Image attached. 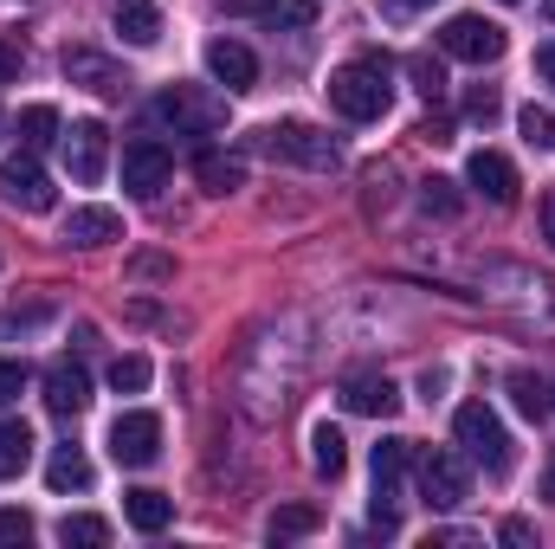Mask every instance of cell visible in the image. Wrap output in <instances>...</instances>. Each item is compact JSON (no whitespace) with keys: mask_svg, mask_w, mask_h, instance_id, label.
Segmentation results:
<instances>
[{"mask_svg":"<svg viewBox=\"0 0 555 549\" xmlns=\"http://www.w3.org/2000/svg\"><path fill=\"white\" fill-rule=\"evenodd\" d=\"M498 537H504V544H511V549H524V544H530V537H537V531H530L524 518H504V531H498Z\"/></svg>","mask_w":555,"mask_h":549,"instance_id":"36","label":"cell"},{"mask_svg":"<svg viewBox=\"0 0 555 549\" xmlns=\"http://www.w3.org/2000/svg\"><path fill=\"white\" fill-rule=\"evenodd\" d=\"M310 465H317L323 478H343L349 452H343V433H336V426H317V433H310Z\"/></svg>","mask_w":555,"mask_h":549,"instance_id":"24","label":"cell"},{"mask_svg":"<svg viewBox=\"0 0 555 549\" xmlns=\"http://www.w3.org/2000/svg\"><path fill=\"white\" fill-rule=\"evenodd\" d=\"M124 518L137 524L142 537H155V531H168V518H175V498H162V491H124Z\"/></svg>","mask_w":555,"mask_h":549,"instance_id":"19","label":"cell"},{"mask_svg":"<svg viewBox=\"0 0 555 549\" xmlns=\"http://www.w3.org/2000/svg\"><path fill=\"white\" fill-rule=\"evenodd\" d=\"M543 240H550V246H555V194H550V201H543Z\"/></svg>","mask_w":555,"mask_h":549,"instance_id":"40","label":"cell"},{"mask_svg":"<svg viewBox=\"0 0 555 549\" xmlns=\"http://www.w3.org/2000/svg\"><path fill=\"white\" fill-rule=\"evenodd\" d=\"M168 168H175V162H168V149H162L155 137L124 142V188H130V194H142V201H149V194H162Z\"/></svg>","mask_w":555,"mask_h":549,"instance_id":"12","label":"cell"},{"mask_svg":"<svg viewBox=\"0 0 555 549\" xmlns=\"http://www.w3.org/2000/svg\"><path fill=\"white\" fill-rule=\"evenodd\" d=\"M420 201H426V214H459V181L433 175V181H420Z\"/></svg>","mask_w":555,"mask_h":549,"instance_id":"29","label":"cell"},{"mask_svg":"<svg viewBox=\"0 0 555 549\" xmlns=\"http://www.w3.org/2000/svg\"><path fill=\"white\" fill-rule=\"evenodd\" d=\"M278 7L284 0H220V13H233V20H278Z\"/></svg>","mask_w":555,"mask_h":549,"instance_id":"33","label":"cell"},{"mask_svg":"<svg viewBox=\"0 0 555 549\" xmlns=\"http://www.w3.org/2000/svg\"><path fill=\"white\" fill-rule=\"evenodd\" d=\"M13 137H20L26 155H33V149H46V142L59 137V111H52V104H26V111H20V124H13Z\"/></svg>","mask_w":555,"mask_h":549,"instance_id":"23","label":"cell"},{"mask_svg":"<svg viewBox=\"0 0 555 549\" xmlns=\"http://www.w3.org/2000/svg\"><path fill=\"white\" fill-rule=\"evenodd\" d=\"M111 20H117V33H124L130 46H155V39H162V13H155V0H117Z\"/></svg>","mask_w":555,"mask_h":549,"instance_id":"18","label":"cell"},{"mask_svg":"<svg viewBox=\"0 0 555 549\" xmlns=\"http://www.w3.org/2000/svg\"><path fill=\"white\" fill-rule=\"evenodd\" d=\"M504 7H511V0H504Z\"/></svg>","mask_w":555,"mask_h":549,"instance_id":"45","label":"cell"},{"mask_svg":"<svg viewBox=\"0 0 555 549\" xmlns=\"http://www.w3.org/2000/svg\"><path fill=\"white\" fill-rule=\"evenodd\" d=\"M414 465H420V498H426L433 511H459V505L472 498V459H465V452L433 446V452H414Z\"/></svg>","mask_w":555,"mask_h":549,"instance_id":"3","label":"cell"},{"mask_svg":"<svg viewBox=\"0 0 555 549\" xmlns=\"http://www.w3.org/2000/svg\"><path fill=\"white\" fill-rule=\"evenodd\" d=\"M408 72H414V91L426 98V104H439V98H446V65H439V59L414 52V59H408Z\"/></svg>","mask_w":555,"mask_h":549,"instance_id":"26","label":"cell"},{"mask_svg":"<svg viewBox=\"0 0 555 549\" xmlns=\"http://www.w3.org/2000/svg\"><path fill=\"white\" fill-rule=\"evenodd\" d=\"M65 168H72V181H104V162H111V130L98 124V117H85V124H72L65 130Z\"/></svg>","mask_w":555,"mask_h":549,"instance_id":"10","label":"cell"},{"mask_svg":"<svg viewBox=\"0 0 555 549\" xmlns=\"http://www.w3.org/2000/svg\"><path fill=\"white\" fill-rule=\"evenodd\" d=\"M395 13H420V7H433V0H388Z\"/></svg>","mask_w":555,"mask_h":549,"instance_id":"41","label":"cell"},{"mask_svg":"<svg viewBox=\"0 0 555 549\" xmlns=\"http://www.w3.org/2000/svg\"><path fill=\"white\" fill-rule=\"evenodd\" d=\"M465 181H472L491 207H511V201H517V168H511V155H498V149H478V155L465 162Z\"/></svg>","mask_w":555,"mask_h":549,"instance_id":"14","label":"cell"},{"mask_svg":"<svg viewBox=\"0 0 555 549\" xmlns=\"http://www.w3.org/2000/svg\"><path fill=\"white\" fill-rule=\"evenodd\" d=\"M33 465V426L26 420H0V478H20Z\"/></svg>","mask_w":555,"mask_h":549,"instance_id":"20","label":"cell"},{"mask_svg":"<svg viewBox=\"0 0 555 549\" xmlns=\"http://www.w3.org/2000/svg\"><path fill=\"white\" fill-rule=\"evenodd\" d=\"M207 72H214L227 91H253V85H259V59H253L240 39H214V46H207Z\"/></svg>","mask_w":555,"mask_h":549,"instance_id":"15","label":"cell"},{"mask_svg":"<svg viewBox=\"0 0 555 549\" xmlns=\"http://www.w3.org/2000/svg\"><path fill=\"white\" fill-rule=\"evenodd\" d=\"M46 408L59 413V420H72V413L91 408V375H85V362L59 356V362L46 369Z\"/></svg>","mask_w":555,"mask_h":549,"instance_id":"13","label":"cell"},{"mask_svg":"<svg viewBox=\"0 0 555 549\" xmlns=\"http://www.w3.org/2000/svg\"><path fill=\"white\" fill-rule=\"evenodd\" d=\"M543 491H550V498H555V465H550V478H543Z\"/></svg>","mask_w":555,"mask_h":549,"instance_id":"42","label":"cell"},{"mask_svg":"<svg viewBox=\"0 0 555 549\" xmlns=\"http://www.w3.org/2000/svg\"><path fill=\"white\" fill-rule=\"evenodd\" d=\"M194 175H201L207 194H233V188H246V162H240V155H201Z\"/></svg>","mask_w":555,"mask_h":549,"instance_id":"21","label":"cell"},{"mask_svg":"<svg viewBox=\"0 0 555 549\" xmlns=\"http://www.w3.org/2000/svg\"><path fill=\"white\" fill-rule=\"evenodd\" d=\"M259 149L266 155H284V162H304V168H343V149L323 137V130H310V124H266L259 130Z\"/></svg>","mask_w":555,"mask_h":549,"instance_id":"6","label":"cell"},{"mask_svg":"<svg viewBox=\"0 0 555 549\" xmlns=\"http://www.w3.org/2000/svg\"><path fill=\"white\" fill-rule=\"evenodd\" d=\"M543 20H555V0H543Z\"/></svg>","mask_w":555,"mask_h":549,"instance_id":"43","label":"cell"},{"mask_svg":"<svg viewBox=\"0 0 555 549\" xmlns=\"http://www.w3.org/2000/svg\"><path fill=\"white\" fill-rule=\"evenodd\" d=\"M343 408H349V413H375V420H388V413L401 408V388H395L388 375H349V382H343Z\"/></svg>","mask_w":555,"mask_h":549,"instance_id":"16","label":"cell"},{"mask_svg":"<svg viewBox=\"0 0 555 549\" xmlns=\"http://www.w3.org/2000/svg\"><path fill=\"white\" fill-rule=\"evenodd\" d=\"M137 278H168V259H137Z\"/></svg>","mask_w":555,"mask_h":549,"instance_id":"39","label":"cell"},{"mask_svg":"<svg viewBox=\"0 0 555 549\" xmlns=\"http://www.w3.org/2000/svg\"><path fill=\"white\" fill-rule=\"evenodd\" d=\"M511 395H517V408L530 413V420L550 408V395H543V382H537V375H511Z\"/></svg>","mask_w":555,"mask_h":549,"instance_id":"31","label":"cell"},{"mask_svg":"<svg viewBox=\"0 0 555 549\" xmlns=\"http://www.w3.org/2000/svg\"><path fill=\"white\" fill-rule=\"evenodd\" d=\"M111 388L117 395H142L149 388V356H117L111 362Z\"/></svg>","mask_w":555,"mask_h":549,"instance_id":"28","label":"cell"},{"mask_svg":"<svg viewBox=\"0 0 555 549\" xmlns=\"http://www.w3.org/2000/svg\"><path fill=\"white\" fill-rule=\"evenodd\" d=\"M439 46H446V59L491 65V59H504V26H491L485 13H452V20L439 26Z\"/></svg>","mask_w":555,"mask_h":549,"instance_id":"7","label":"cell"},{"mask_svg":"<svg viewBox=\"0 0 555 549\" xmlns=\"http://www.w3.org/2000/svg\"><path fill=\"white\" fill-rule=\"evenodd\" d=\"M65 240L72 246H111V240H124V220H117V207H72Z\"/></svg>","mask_w":555,"mask_h":549,"instance_id":"17","label":"cell"},{"mask_svg":"<svg viewBox=\"0 0 555 549\" xmlns=\"http://www.w3.org/2000/svg\"><path fill=\"white\" fill-rule=\"evenodd\" d=\"M13 78H20V46L0 39V85H13Z\"/></svg>","mask_w":555,"mask_h":549,"instance_id":"37","label":"cell"},{"mask_svg":"<svg viewBox=\"0 0 555 549\" xmlns=\"http://www.w3.org/2000/svg\"><path fill=\"white\" fill-rule=\"evenodd\" d=\"M26 395V362H13V356H0V408H13Z\"/></svg>","mask_w":555,"mask_h":549,"instance_id":"32","label":"cell"},{"mask_svg":"<svg viewBox=\"0 0 555 549\" xmlns=\"http://www.w3.org/2000/svg\"><path fill=\"white\" fill-rule=\"evenodd\" d=\"M59 544L104 549V544H111V524H104V518H65V524H59Z\"/></svg>","mask_w":555,"mask_h":549,"instance_id":"27","label":"cell"},{"mask_svg":"<svg viewBox=\"0 0 555 549\" xmlns=\"http://www.w3.org/2000/svg\"><path fill=\"white\" fill-rule=\"evenodd\" d=\"M0 124H7V117H0Z\"/></svg>","mask_w":555,"mask_h":549,"instance_id":"44","label":"cell"},{"mask_svg":"<svg viewBox=\"0 0 555 549\" xmlns=\"http://www.w3.org/2000/svg\"><path fill=\"white\" fill-rule=\"evenodd\" d=\"M155 117L175 124V130H188V137H214V130H227V98H214L201 85H168L155 98Z\"/></svg>","mask_w":555,"mask_h":549,"instance_id":"4","label":"cell"},{"mask_svg":"<svg viewBox=\"0 0 555 549\" xmlns=\"http://www.w3.org/2000/svg\"><path fill=\"white\" fill-rule=\"evenodd\" d=\"M0 544H33V518L26 511H0Z\"/></svg>","mask_w":555,"mask_h":549,"instance_id":"34","label":"cell"},{"mask_svg":"<svg viewBox=\"0 0 555 549\" xmlns=\"http://www.w3.org/2000/svg\"><path fill=\"white\" fill-rule=\"evenodd\" d=\"M550 408H555V401H550Z\"/></svg>","mask_w":555,"mask_h":549,"instance_id":"46","label":"cell"},{"mask_svg":"<svg viewBox=\"0 0 555 549\" xmlns=\"http://www.w3.org/2000/svg\"><path fill=\"white\" fill-rule=\"evenodd\" d=\"M537 72H543V78H550V85H555V39H550V46H543V52H537Z\"/></svg>","mask_w":555,"mask_h":549,"instance_id":"38","label":"cell"},{"mask_svg":"<svg viewBox=\"0 0 555 549\" xmlns=\"http://www.w3.org/2000/svg\"><path fill=\"white\" fill-rule=\"evenodd\" d=\"M266 531H272L278 544H284V537H310V531H317V511H310V505H278L272 518H266Z\"/></svg>","mask_w":555,"mask_h":549,"instance_id":"25","label":"cell"},{"mask_svg":"<svg viewBox=\"0 0 555 549\" xmlns=\"http://www.w3.org/2000/svg\"><path fill=\"white\" fill-rule=\"evenodd\" d=\"M452 433H459V446H465L472 465H485L491 478L511 472V459H517V452H511V433H504V420L485 408V401H465V408L452 413Z\"/></svg>","mask_w":555,"mask_h":549,"instance_id":"2","label":"cell"},{"mask_svg":"<svg viewBox=\"0 0 555 549\" xmlns=\"http://www.w3.org/2000/svg\"><path fill=\"white\" fill-rule=\"evenodd\" d=\"M0 201H7V207H20V214H52V201H59V194H52L46 168L20 149L13 162H0Z\"/></svg>","mask_w":555,"mask_h":549,"instance_id":"8","label":"cell"},{"mask_svg":"<svg viewBox=\"0 0 555 549\" xmlns=\"http://www.w3.org/2000/svg\"><path fill=\"white\" fill-rule=\"evenodd\" d=\"M65 78L72 85H85V91H98V98H124L130 91V72L117 65V59H104L98 46H65Z\"/></svg>","mask_w":555,"mask_h":549,"instance_id":"9","label":"cell"},{"mask_svg":"<svg viewBox=\"0 0 555 549\" xmlns=\"http://www.w3.org/2000/svg\"><path fill=\"white\" fill-rule=\"evenodd\" d=\"M517 130H524V142H530V149H555V117H550V111H537V104L517 117Z\"/></svg>","mask_w":555,"mask_h":549,"instance_id":"30","label":"cell"},{"mask_svg":"<svg viewBox=\"0 0 555 549\" xmlns=\"http://www.w3.org/2000/svg\"><path fill=\"white\" fill-rule=\"evenodd\" d=\"M46 485H52V491H85V485H91V459H85L78 446H59L52 465H46Z\"/></svg>","mask_w":555,"mask_h":549,"instance_id":"22","label":"cell"},{"mask_svg":"<svg viewBox=\"0 0 555 549\" xmlns=\"http://www.w3.org/2000/svg\"><path fill=\"white\" fill-rule=\"evenodd\" d=\"M162 452V420L155 413H117L111 420V459L117 465H155Z\"/></svg>","mask_w":555,"mask_h":549,"instance_id":"11","label":"cell"},{"mask_svg":"<svg viewBox=\"0 0 555 549\" xmlns=\"http://www.w3.org/2000/svg\"><path fill=\"white\" fill-rule=\"evenodd\" d=\"M388 104H395L388 59H356L330 78V111L349 117V124H375V117H388Z\"/></svg>","mask_w":555,"mask_h":549,"instance_id":"1","label":"cell"},{"mask_svg":"<svg viewBox=\"0 0 555 549\" xmlns=\"http://www.w3.org/2000/svg\"><path fill=\"white\" fill-rule=\"evenodd\" d=\"M465 117H472V124H491V117H498V91H472V98H465Z\"/></svg>","mask_w":555,"mask_h":549,"instance_id":"35","label":"cell"},{"mask_svg":"<svg viewBox=\"0 0 555 549\" xmlns=\"http://www.w3.org/2000/svg\"><path fill=\"white\" fill-rule=\"evenodd\" d=\"M414 465V439H382L375 446V531L395 537L401 531V478Z\"/></svg>","mask_w":555,"mask_h":549,"instance_id":"5","label":"cell"}]
</instances>
